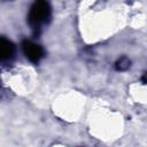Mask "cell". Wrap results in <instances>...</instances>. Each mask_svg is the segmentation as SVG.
<instances>
[{"mask_svg":"<svg viewBox=\"0 0 147 147\" xmlns=\"http://www.w3.org/2000/svg\"><path fill=\"white\" fill-rule=\"evenodd\" d=\"M14 52H15L14 45L9 40L1 38V41H0V57H1V60L2 61L10 60L14 55Z\"/></svg>","mask_w":147,"mask_h":147,"instance_id":"3","label":"cell"},{"mask_svg":"<svg viewBox=\"0 0 147 147\" xmlns=\"http://www.w3.org/2000/svg\"><path fill=\"white\" fill-rule=\"evenodd\" d=\"M142 82H144V83H147V72L142 76Z\"/></svg>","mask_w":147,"mask_h":147,"instance_id":"5","label":"cell"},{"mask_svg":"<svg viewBox=\"0 0 147 147\" xmlns=\"http://www.w3.org/2000/svg\"><path fill=\"white\" fill-rule=\"evenodd\" d=\"M22 49H23V53L26 56V59L33 63H38L44 56L42 48L39 45H37L30 40H24L22 42Z\"/></svg>","mask_w":147,"mask_h":147,"instance_id":"2","label":"cell"},{"mask_svg":"<svg viewBox=\"0 0 147 147\" xmlns=\"http://www.w3.org/2000/svg\"><path fill=\"white\" fill-rule=\"evenodd\" d=\"M130 64H131V61L129 57L126 56H122L121 59H118L115 63V69L117 71H125L130 68Z\"/></svg>","mask_w":147,"mask_h":147,"instance_id":"4","label":"cell"},{"mask_svg":"<svg viewBox=\"0 0 147 147\" xmlns=\"http://www.w3.org/2000/svg\"><path fill=\"white\" fill-rule=\"evenodd\" d=\"M51 16V7L47 0H36L30 9L28 21L32 29L38 30L45 24Z\"/></svg>","mask_w":147,"mask_h":147,"instance_id":"1","label":"cell"}]
</instances>
